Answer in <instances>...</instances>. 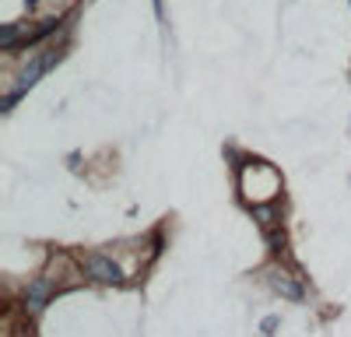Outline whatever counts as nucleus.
<instances>
[{"mask_svg": "<svg viewBox=\"0 0 351 337\" xmlns=\"http://www.w3.org/2000/svg\"><path fill=\"white\" fill-rule=\"evenodd\" d=\"M278 193H281V176H278L274 165H267V162H246L239 168V197L250 208L278 201Z\"/></svg>", "mask_w": 351, "mask_h": 337, "instance_id": "f257e3e1", "label": "nucleus"}, {"mask_svg": "<svg viewBox=\"0 0 351 337\" xmlns=\"http://www.w3.org/2000/svg\"><path fill=\"white\" fill-rule=\"evenodd\" d=\"M81 267H84V277L95 281V285H120V281H127V271L120 267V260L112 253H88V257H81Z\"/></svg>", "mask_w": 351, "mask_h": 337, "instance_id": "f03ea898", "label": "nucleus"}, {"mask_svg": "<svg viewBox=\"0 0 351 337\" xmlns=\"http://www.w3.org/2000/svg\"><path fill=\"white\" fill-rule=\"evenodd\" d=\"M46 277L53 281L56 288H74V285H81V281H84V267L74 264L71 257H64V253H56V257L49 260Z\"/></svg>", "mask_w": 351, "mask_h": 337, "instance_id": "7ed1b4c3", "label": "nucleus"}, {"mask_svg": "<svg viewBox=\"0 0 351 337\" xmlns=\"http://www.w3.org/2000/svg\"><path fill=\"white\" fill-rule=\"evenodd\" d=\"M56 292H60V288H56L49 277L32 281V285H28V292H25V313H39V309H43V305H46V302H49Z\"/></svg>", "mask_w": 351, "mask_h": 337, "instance_id": "20e7f679", "label": "nucleus"}, {"mask_svg": "<svg viewBox=\"0 0 351 337\" xmlns=\"http://www.w3.org/2000/svg\"><path fill=\"white\" fill-rule=\"evenodd\" d=\"M253 218L260 221L263 232H278V229H281V208H278V201L256 204V208H253Z\"/></svg>", "mask_w": 351, "mask_h": 337, "instance_id": "39448f33", "label": "nucleus"}, {"mask_svg": "<svg viewBox=\"0 0 351 337\" xmlns=\"http://www.w3.org/2000/svg\"><path fill=\"white\" fill-rule=\"evenodd\" d=\"M271 277H274V288H278V292H285L288 299H302V288H299L302 281H299V277H291L288 271H278V267L271 271Z\"/></svg>", "mask_w": 351, "mask_h": 337, "instance_id": "423d86ee", "label": "nucleus"}]
</instances>
